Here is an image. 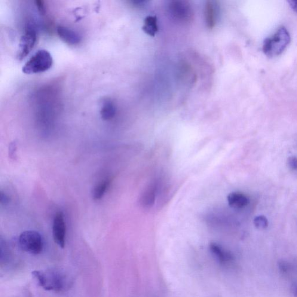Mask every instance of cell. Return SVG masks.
<instances>
[{"instance_id":"cell-11","label":"cell","mask_w":297,"mask_h":297,"mask_svg":"<svg viewBox=\"0 0 297 297\" xmlns=\"http://www.w3.org/2000/svg\"><path fill=\"white\" fill-rule=\"evenodd\" d=\"M157 190V185L151 183L144 192L141 198L142 203L146 207H152L155 201V197Z\"/></svg>"},{"instance_id":"cell-13","label":"cell","mask_w":297,"mask_h":297,"mask_svg":"<svg viewBox=\"0 0 297 297\" xmlns=\"http://www.w3.org/2000/svg\"><path fill=\"white\" fill-rule=\"evenodd\" d=\"M116 113V106L110 100H106L103 102L100 110L101 117L105 120H109L115 117Z\"/></svg>"},{"instance_id":"cell-5","label":"cell","mask_w":297,"mask_h":297,"mask_svg":"<svg viewBox=\"0 0 297 297\" xmlns=\"http://www.w3.org/2000/svg\"><path fill=\"white\" fill-rule=\"evenodd\" d=\"M168 10L173 19L180 23H191L194 20V9L188 1L180 0L171 1L168 5Z\"/></svg>"},{"instance_id":"cell-23","label":"cell","mask_w":297,"mask_h":297,"mask_svg":"<svg viewBox=\"0 0 297 297\" xmlns=\"http://www.w3.org/2000/svg\"><path fill=\"white\" fill-rule=\"evenodd\" d=\"M292 289L294 296L297 297V284H294L292 287Z\"/></svg>"},{"instance_id":"cell-19","label":"cell","mask_w":297,"mask_h":297,"mask_svg":"<svg viewBox=\"0 0 297 297\" xmlns=\"http://www.w3.org/2000/svg\"><path fill=\"white\" fill-rule=\"evenodd\" d=\"M36 5L37 7L38 8V10L41 14H44L45 13V7L43 1H36Z\"/></svg>"},{"instance_id":"cell-6","label":"cell","mask_w":297,"mask_h":297,"mask_svg":"<svg viewBox=\"0 0 297 297\" xmlns=\"http://www.w3.org/2000/svg\"><path fill=\"white\" fill-rule=\"evenodd\" d=\"M37 33L33 29H28L21 37L18 50V58L21 60L25 58L36 45Z\"/></svg>"},{"instance_id":"cell-10","label":"cell","mask_w":297,"mask_h":297,"mask_svg":"<svg viewBox=\"0 0 297 297\" xmlns=\"http://www.w3.org/2000/svg\"><path fill=\"white\" fill-rule=\"evenodd\" d=\"M229 206L235 209H242L249 203V198L240 192H233L227 197Z\"/></svg>"},{"instance_id":"cell-12","label":"cell","mask_w":297,"mask_h":297,"mask_svg":"<svg viewBox=\"0 0 297 297\" xmlns=\"http://www.w3.org/2000/svg\"><path fill=\"white\" fill-rule=\"evenodd\" d=\"M142 29L147 35L155 37L158 32L157 18L154 16L147 17L144 21Z\"/></svg>"},{"instance_id":"cell-9","label":"cell","mask_w":297,"mask_h":297,"mask_svg":"<svg viewBox=\"0 0 297 297\" xmlns=\"http://www.w3.org/2000/svg\"><path fill=\"white\" fill-rule=\"evenodd\" d=\"M57 33L60 39L69 45H76L81 41V38L78 34L68 27L59 26Z\"/></svg>"},{"instance_id":"cell-3","label":"cell","mask_w":297,"mask_h":297,"mask_svg":"<svg viewBox=\"0 0 297 297\" xmlns=\"http://www.w3.org/2000/svg\"><path fill=\"white\" fill-rule=\"evenodd\" d=\"M53 64V59L49 52L39 50L30 58L23 67L24 74L32 75L42 73L50 69Z\"/></svg>"},{"instance_id":"cell-22","label":"cell","mask_w":297,"mask_h":297,"mask_svg":"<svg viewBox=\"0 0 297 297\" xmlns=\"http://www.w3.org/2000/svg\"><path fill=\"white\" fill-rule=\"evenodd\" d=\"M280 269L281 271L283 272H286L287 271V264H285L284 262H281L279 264Z\"/></svg>"},{"instance_id":"cell-4","label":"cell","mask_w":297,"mask_h":297,"mask_svg":"<svg viewBox=\"0 0 297 297\" xmlns=\"http://www.w3.org/2000/svg\"><path fill=\"white\" fill-rule=\"evenodd\" d=\"M18 243L24 252L38 255L44 249V241L39 232L32 231L23 232L20 234Z\"/></svg>"},{"instance_id":"cell-15","label":"cell","mask_w":297,"mask_h":297,"mask_svg":"<svg viewBox=\"0 0 297 297\" xmlns=\"http://www.w3.org/2000/svg\"><path fill=\"white\" fill-rule=\"evenodd\" d=\"M211 249L212 252L216 254L217 257H218L220 259H222L223 261L226 262L230 261L232 257L228 253L225 252V250L222 249L218 245L216 244H212L211 245Z\"/></svg>"},{"instance_id":"cell-18","label":"cell","mask_w":297,"mask_h":297,"mask_svg":"<svg viewBox=\"0 0 297 297\" xmlns=\"http://www.w3.org/2000/svg\"><path fill=\"white\" fill-rule=\"evenodd\" d=\"M17 145L15 143L10 144V148H9V155L11 158H14L15 156H16Z\"/></svg>"},{"instance_id":"cell-8","label":"cell","mask_w":297,"mask_h":297,"mask_svg":"<svg viewBox=\"0 0 297 297\" xmlns=\"http://www.w3.org/2000/svg\"><path fill=\"white\" fill-rule=\"evenodd\" d=\"M205 22L208 29L212 30L215 27L218 19V5L217 2L208 1L204 7Z\"/></svg>"},{"instance_id":"cell-20","label":"cell","mask_w":297,"mask_h":297,"mask_svg":"<svg viewBox=\"0 0 297 297\" xmlns=\"http://www.w3.org/2000/svg\"><path fill=\"white\" fill-rule=\"evenodd\" d=\"M1 203L2 204H6L8 203L9 202V198L4 194H3V192H1Z\"/></svg>"},{"instance_id":"cell-1","label":"cell","mask_w":297,"mask_h":297,"mask_svg":"<svg viewBox=\"0 0 297 297\" xmlns=\"http://www.w3.org/2000/svg\"><path fill=\"white\" fill-rule=\"evenodd\" d=\"M32 274L39 286L46 291L62 292L70 286V278L59 269L34 271Z\"/></svg>"},{"instance_id":"cell-16","label":"cell","mask_w":297,"mask_h":297,"mask_svg":"<svg viewBox=\"0 0 297 297\" xmlns=\"http://www.w3.org/2000/svg\"><path fill=\"white\" fill-rule=\"evenodd\" d=\"M254 225L257 228L265 229L268 225V220L264 216L257 217L254 219Z\"/></svg>"},{"instance_id":"cell-7","label":"cell","mask_w":297,"mask_h":297,"mask_svg":"<svg viewBox=\"0 0 297 297\" xmlns=\"http://www.w3.org/2000/svg\"><path fill=\"white\" fill-rule=\"evenodd\" d=\"M53 234L55 243H57L61 248L65 247L66 226L62 213H58L55 217Z\"/></svg>"},{"instance_id":"cell-21","label":"cell","mask_w":297,"mask_h":297,"mask_svg":"<svg viewBox=\"0 0 297 297\" xmlns=\"http://www.w3.org/2000/svg\"><path fill=\"white\" fill-rule=\"evenodd\" d=\"M289 3L292 10L297 13V0H295V1L292 0V1H289Z\"/></svg>"},{"instance_id":"cell-2","label":"cell","mask_w":297,"mask_h":297,"mask_svg":"<svg viewBox=\"0 0 297 297\" xmlns=\"http://www.w3.org/2000/svg\"><path fill=\"white\" fill-rule=\"evenodd\" d=\"M291 41V37L286 27H279L273 35L266 38L262 50L266 56L274 58L278 56L286 50Z\"/></svg>"},{"instance_id":"cell-14","label":"cell","mask_w":297,"mask_h":297,"mask_svg":"<svg viewBox=\"0 0 297 297\" xmlns=\"http://www.w3.org/2000/svg\"><path fill=\"white\" fill-rule=\"evenodd\" d=\"M110 179L106 178L102 180V181L98 183L95 186L93 191V198L94 200H99L102 198L103 195H105L107 189L109 188L110 184Z\"/></svg>"},{"instance_id":"cell-17","label":"cell","mask_w":297,"mask_h":297,"mask_svg":"<svg viewBox=\"0 0 297 297\" xmlns=\"http://www.w3.org/2000/svg\"><path fill=\"white\" fill-rule=\"evenodd\" d=\"M288 165L293 170H297V158L292 156L288 158Z\"/></svg>"}]
</instances>
